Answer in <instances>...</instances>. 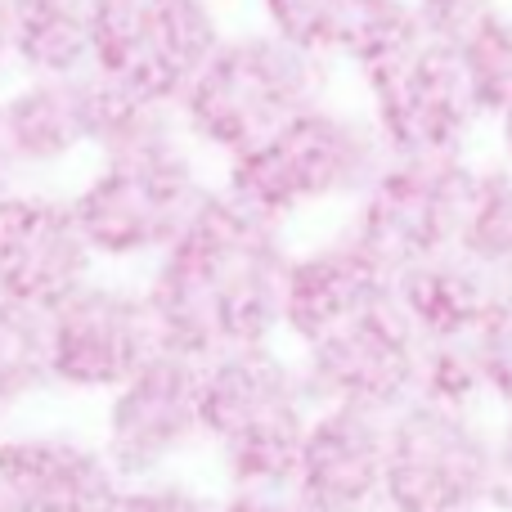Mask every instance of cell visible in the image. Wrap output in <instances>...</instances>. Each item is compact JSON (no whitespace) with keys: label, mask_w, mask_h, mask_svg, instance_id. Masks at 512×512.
<instances>
[{"label":"cell","mask_w":512,"mask_h":512,"mask_svg":"<svg viewBox=\"0 0 512 512\" xmlns=\"http://www.w3.org/2000/svg\"><path fill=\"white\" fill-rule=\"evenodd\" d=\"M158 256L144 297L171 351L212 360L230 346L270 342L283 324V279L292 256L283 252L279 221L230 189L207 194L180 239Z\"/></svg>","instance_id":"1"},{"label":"cell","mask_w":512,"mask_h":512,"mask_svg":"<svg viewBox=\"0 0 512 512\" xmlns=\"http://www.w3.org/2000/svg\"><path fill=\"white\" fill-rule=\"evenodd\" d=\"M333 86V59L261 32H225L176 99V113L194 140L225 158L261 144L297 113L324 104Z\"/></svg>","instance_id":"2"},{"label":"cell","mask_w":512,"mask_h":512,"mask_svg":"<svg viewBox=\"0 0 512 512\" xmlns=\"http://www.w3.org/2000/svg\"><path fill=\"white\" fill-rule=\"evenodd\" d=\"M310 382L270 342L203 360V436L216 441L234 486H292L310 427Z\"/></svg>","instance_id":"3"},{"label":"cell","mask_w":512,"mask_h":512,"mask_svg":"<svg viewBox=\"0 0 512 512\" xmlns=\"http://www.w3.org/2000/svg\"><path fill=\"white\" fill-rule=\"evenodd\" d=\"M387 158L391 153L373 122L315 104L265 135L261 144L234 153L230 194L283 221L297 207L360 198L387 167Z\"/></svg>","instance_id":"4"},{"label":"cell","mask_w":512,"mask_h":512,"mask_svg":"<svg viewBox=\"0 0 512 512\" xmlns=\"http://www.w3.org/2000/svg\"><path fill=\"white\" fill-rule=\"evenodd\" d=\"M508 477L499 441L468 414V405L414 396L387 427V486L391 512H486L504 499Z\"/></svg>","instance_id":"5"},{"label":"cell","mask_w":512,"mask_h":512,"mask_svg":"<svg viewBox=\"0 0 512 512\" xmlns=\"http://www.w3.org/2000/svg\"><path fill=\"white\" fill-rule=\"evenodd\" d=\"M207 194L189 144H167L104 158L99 176L72 198V216L95 256H158L180 239Z\"/></svg>","instance_id":"6"},{"label":"cell","mask_w":512,"mask_h":512,"mask_svg":"<svg viewBox=\"0 0 512 512\" xmlns=\"http://www.w3.org/2000/svg\"><path fill=\"white\" fill-rule=\"evenodd\" d=\"M90 72L176 104L225 36L216 0H86Z\"/></svg>","instance_id":"7"},{"label":"cell","mask_w":512,"mask_h":512,"mask_svg":"<svg viewBox=\"0 0 512 512\" xmlns=\"http://www.w3.org/2000/svg\"><path fill=\"white\" fill-rule=\"evenodd\" d=\"M472 185H477V171L459 153L387 158L378 180L360 194L355 234L396 274L427 256L454 252L472 203Z\"/></svg>","instance_id":"8"},{"label":"cell","mask_w":512,"mask_h":512,"mask_svg":"<svg viewBox=\"0 0 512 512\" xmlns=\"http://www.w3.org/2000/svg\"><path fill=\"white\" fill-rule=\"evenodd\" d=\"M373 95V126L391 158L459 153L481 122L477 99L445 36H423L414 50L364 77Z\"/></svg>","instance_id":"9"},{"label":"cell","mask_w":512,"mask_h":512,"mask_svg":"<svg viewBox=\"0 0 512 512\" xmlns=\"http://www.w3.org/2000/svg\"><path fill=\"white\" fill-rule=\"evenodd\" d=\"M203 436V360L158 346L113 387L104 454L117 477H149Z\"/></svg>","instance_id":"10"},{"label":"cell","mask_w":512,"mask_h":512,"mask_svg":"<svg viewBox=\"0 0 512 512\" xmlns=\"http://www.w3.org/2000/svg\"><path fill=\"white\" fill-rule=\"evenodd\" d=\"M418 369H423V337L391 297L310 342L301 373L315 405L346 400V405L396 414L418 396Z\"/></svg>","instance_id":"11"},{"label":"cell","mask_w":512,"mask_h":512,"mask_svg":"<svg viewBox=\"0 0 512 512\" xmlns=\"http://www.w3.org/2000/svg\"><path fill=\"white\" fill-rule=\"evenodd\" d=\"M45 333L54 382L77 391H113L162 346L144 292L90 279L45 310Z\"/></svg>","instance_id":"12"},{"label":"cell","mask_w":512,"mask_h":512,"mask_svg":"<svg viewBox=\"0 0 512 512\" xmlns=\"http://www.w3.org/2000/svg\"><path fill=\"white\" fill-rule=\"evenodd\" d=\"M391 414L333 400L310 414L292 472V495L310 512H378L387 486Z\"/></svg>","instance_id":"13"},{"label":"cell","mask_w":512,"mask_h":512,"mask_svg":"<svg viewBox=\"0 0 512 512\" xmlns=\"http://www.w3.org/2000/svg\"><path fill=\"white\" fill-rule=\"evenodd\" d=\"M90 261L72 203L0 189V297L50 310L90 279Z\"/></svg>","instance_id":"14"},{"label":"cell","mask_w":512,"mask_h":512,"mask_svg":"<svg viewBox=\"0 0 512 512\" xmlns=\"http://www.w3.org/2000/svg\"><path fill=\"white\" fill-rule=\"evenodd\" d=\"M396 297V270L382 261L360 234L333 239L328 248L288 261L283 279V328L301 346L319 342L346 319Z\"/></svg>","instance_id":"15"},{"label":"cell","mask_w":512,"mask_h":512,"mask_svg":"<svg viewBox=\"0 0 512 512\" xmlns=\"http://www.w3.org/2000/svg\"><path fill=\"white\" fill-rule=\"evenodd\" d=\"M117 468L104 445L63 432L0 436V490L9 512H108Z\"/></svg>","instance_id":"16"},{"label":"cell","mask_w":512,"mask_h":512,"mask_svg":"<svg viewBox=\"0 0 512 512\" xmlns=\"http://www.w3.org/2000/svg\"><path fill=\"white\" fill-rule=\"evenodd\" d=\"M99 77L63 72V77H23V86L0 99V122L14 153V167H59L95 135Z\"/></svg>","instance_id":"17"},{"label":"cell","mask_w":512,"mask_h":512,"mask_svg":"<svg viewBox=\"0 0 512 512\" xmlns=\"http://www.w3.org/2000/svg\"><path fill=\"white\" fill-rule=\"evenodd\" d=\"M504 288L490 279L477 261L463 252H441L414 261L396 274V301L418 328L423 342H454V337H472L486 319L495 292Z\"/></svg>","instance_id":"18"},{"label":"cell","mask_w":512,"mask_h":512,"mask_svg":"<svg viewBox=\"0 0 512 512\" xmlns=\"http://www.w3.org/2000/svg\"><path fill=\"white\" fill-rule=\"evenodd\" d=\"M14 68L23 77H63L90 68V5L86 0H18Z\"/></svg>","instance_id":"19"},{"label":"cell","mask_w":512,"mask_h":512,"mask_svg":"<svg viewBox=\"0 0 512 512\" xmlns=\"http://www.w3.org/2000/svg\"><path fill=\"white\" fill-rule=\"evenodd\" d=\"M481 117H495L512 99V9L490 5L450 36Z\"/></svg>","instance_id":"20"},{"label":"cell","mask_w":512,"mask_h":512,"mask_svg":"<svg viewBox=\"0 0 512 512\" xmlns=\"http://www.w3.org/2000/svg\"><path fill=\"white\" fill-rule=\"evenodd\" d=\"M54 382L45 310L0 297V414L18 409Z\"/></svg>","instance_id":"21"},{"label":"cell","mask_w":512,"mask_h":512,"mask_svg":"<svg viewBox=\"0 0 512 512\" xmlns=\"http://www.w3.org/2000/svg\"><path fill=\"white\" fill-rule=\"evenodd\" d=\"M454 252L477 261L490 279L512 283V167L477 171Z\"/></svg>","instance_id":"22"},{"label":"cell","mask_w":512,"mask_h":512,"mask_svg":"<svg viewBox=\"0 0 512 512\" xmlns=\"http://www.w3.org/2000/svg\"><path fill=\"white\" fill-rule=\"evenodd\" d=\"M256 5L274 36L319 54V59H337L351 0H256Z\"/></svg>","instance_id":"23"},{"label":"cell","mask_w":512,"mask_h":512,"mask_svg":"<svg viewBox=\"0 0 512 512\" xmlns=\"http://www.w3.org/2000/svg\"><path fill=\"white\" fill-rule=\"evenodd\" d=\"M472 346H477L486 391H495L499 400L512 405V283H504V288L495 292L481 328L472 333Z\"/></svg>","instance_id":"24"},{"label":"cell","mask_w":512,"mask_h":512,"mask_svg":"<svg viewBox=\"0 0 512 512\" xmlns=\"http://www.w3.org/2000/svg\"><path fill=\"white\" fill-rule=\"evenodd\" d=\"M108 512H216V499L189 490L185 481H153L149 477H122Z\"/></svg>","instance_id":"25"},{"label":"cell","mask_w":512,"mask_h":512,"mask_svg":"<svg viewBox=\"0 0 512 512\" xmlns=\"http://www.w3.org/2000/svg\"><path fill=\"white\" fill-rule=\"evenodd\" d=\"M490 5H499V0H414L418 23L427 27V36H445V41Z\"/></svg>","instance_id":"26"},{"label":"cell","mask_w":512,"mask_h":512,"mask_svg":"<svg viewBox=\"0 0 512 512\" xmlns=\"http://www.w3.org/2000/svg\"><path fill=\"white\" fill-rule=\"evenodd\" d=\"M216 512H310V508L292 495V486H283V490L234 486V495L225 504H216Z\"/></svg>","instance_id":"27"},{"label":"cell","mask_w":512,"mask_h":512,"mask_svg":"<svg viewBox=\"0 0 512 512\" xmlns=\"http://www.w3.org/2000/svg\"><path fill=\"white\" fill-rule=\"evenodd\" d=\"M14 9L18 0H0V77L14 68Z\"/></svg>","instance_id":"28"},{"label":"cell","mask_w":512,"mask_h":512,"mask_svg":"<svg viewBox=\"0 0 512 512\" xmlns=\"http://www.w3.org/2000/svg\"><path fill=\"white\" fill-rule=\"evenodd\" d=\"M14 153H9V140H5V122H0V189L9 185V176H14Z\"/></svg>","instance_id":"29"},{"label":"cell","mask_w":512,"mask_h":512,"mask_svg":"<svg viewBox=\"0 0 512 512\" xmlns=\"http://www.w3.org/2000/svg\"><path fill=\"white\" fill-rule=\"evenodd\" d=\"M495 117H499V131H504V149H508V167H512V99L499 108Z\"/></svg>","instance_id":"30"},{"label":"cell","mask_w":512,"mask_h":512,"mask_svg":"<svg viewBox=\"0 0 512 512\" xmlns=\"http://www.w3.org/2000/svg\"><path fill=\"white\" fill-rule=\"evenodd\" d=\"M508 409H512V405H508ZM499 463H504V477H508V486H512V418H508L504 441H499Z\"/></svg>","instance_id":"31"},{"label":"cell","mask_w":512,"mask_h":512,"mask_svg":"<svg viewBox=\"0 0 512 512\" xmlns=\"http://www.w3.org/2000/svg\"><path fill=\"white\" fill-rule=\"evenodd\" d=\"M0 512H9V504H5V490H0Z\"/></svg>","instance_id":"32"}]
</instances>
